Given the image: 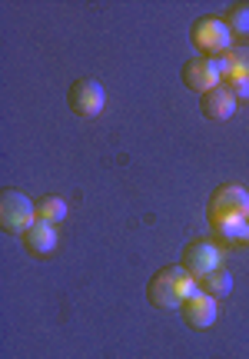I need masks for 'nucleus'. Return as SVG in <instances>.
Returning a JSON list of instances; mask_svg holds the SVG:
<instances>
[{
	"instance_id": "obj_1",
	"label": "nucleus",
	"mask_w": 249,
	"mask_h": 359,
	"mask_svg": "<svg viewBox=\"0 0 249 359\" xmlns=\"http://www.w3.org/2000/svg\"><path fill=\"white\" fill-rule=\"evenodd\" d=\"M199 286L183 266H163L146 283V299L157 309H180L186 296H193Z\"/></svg>"
},
{
	"instance_id": "obj_2",
	"label": "nucleus",
	"mask_w": 249,
	"mask_h": 359,
	"mask_svg": "<svg viewBox=\"0 0 249 359\" xmlns=\"http://www.w3.org/2000/svg\"><path fill=\"white\" fill-rule=\"evenodd\" d=\"M206 219L213 230H223L229 223H246L249 219V193L236 183H223L210 193L206 203Z\"/></svg>"
},
{
	"instance_id": "obj_3",
	"label": "nucleus",
	"mask_w": 249,
	"mask_h": 359,
	"mask_svg": "<svg viewBox=\"0 0 249 359\" xmlns=\"http://www.w3.org/2000/svg\"><path fill=\"white\" fill-rule=\"evenodd\" d=\"M190 43H193L206 60H213V57H220V53L233 50V34H229V27H226L223 17H199V20H193V27H190Z\"/></svg>"
},
{
	"instance_id": "obj_4",
	"label": "nucleus",
	"mask_w": 249,
	"mask_h": 359,
	"mask_svg": "<svg viewBox=\"0 0 249 359\" xmlns=\"http://www.w3.org/2000/svg\"><path fill=\"white\" fill-rule=\"evenodd\" d=\"M34 219H37V203H30L27 193L0 190V226H3V233L24 236Z\"/></svg>"
},
{
	"instance_id": "obj_5",
	"label": "nucleus",
	"mask_w": 249,
	"mask_h": 359,
	"mask_svg": "<svg viewBox=\"0 0 249 359\" xmlns=\"http://www.w3.org/2000/svg\"><path fill=\"white\" fill-rule=\"evenodd\" d=\"M66 103H70V110L83 120H93V116L104 114V103H106V93L104 87L90 77H77L66 90Z\"/></svg>"
},
{
	"instance_id": "obj_6",
	"label": "nucleus",
	"mask_w": 249,
	"mask_h": 359,
	"mask_svg": "<svg viewBox=\"0 0 249 359\" xmlns=\"http://www.w3.org/2000/svg\"><path fill=\"white\" fill-rule=\"evenodd\" d=\"M220 259H223V250L213 243V240H190L183 246V263L180 266L193 276V280H203L206 273L220 269Z\"/></svg>"
},
{
	"instance_id": "obj_7",
	"label": "nucleus",
	"mask_w": 249,
	"mask_h": 359,
	"mask_svg": "<svg viewBox=\"0 0 249 359\" xmlns=\"http://www.w3.org/2000/svg\"><path fill=\"white\" fill-rule=\"evenodd\" d=\"M216 313H220V306H216V299L206 293H193L183 299V306H180V316H183V323L190 326V330H206V326H213L216 323Z\"/></svg>"
},
{
	"instance_id": "obj_8",
	"label": "nucleus",
	"mask_w": 249,
	"mask_h": 359,
	"mask_svg": "<svg viewBox=\"0 0 249 359\" xmlns=\"http://www.w3.org/2000/svg\"><path fill=\"white\" fill-rule=\"evenodd\" d=\"M183 83L190 90H197V93H210V90L223 87V77L216 74L213 60H206V57H193V60H186L183 64Z\"/></svg>"
},
{
	"instance_id": "obj_9",
	"label": "nucleus",
	"mask_w": 249,
	"mask_h": 359,
	"mask_svg": "<svg viewBox=\"0 0 249 359\" xmlns=\"http://www.w3.org/2000/svg\"><path fill=\"white\" fill-rule=\"evenodd\" d=\"M199 110H203L206 120H229V116L236 114V97L226 87H216L199 97Z\"/></svg>"
},
{
	"instance_id": "obj_10",
	"label": "nucleus",
	"mask_w": 249,
	"mask_h": 359,
	"mask_svg": "<svg viewBox=\"0 0 249 359\" xmlns=\"http://www.w3.org/2000/svg\"><path fill=\"white\" fill-rule=\"evenodd\" d=\"M24 246L34 257H50L53 246H57V226L43 223V219H34L30 230L24 233Z\"/></svg>"
},
{
	"instance_id": "obj_11",
	"label": "nucleus",
	"mask_w": 249,
	"mask_h": 359,
	"mask_svg": "<svg viewBox=\"0 0 249 359\" xmlns=\"http://www.w3.org/2000/svg\"><path fill=\"white\" fill-rule=\"evenodd\" d=\"M213 67L223 80L229 77H246L249 80V47H233V50L213 57Z\"/></svg>"
},
{
	"instance_id": "obj_12",
	"label": "nucleus",
	"mask_w": 249,
	"mask_h": 359,
	"mask_svg": "<svg viewBox=\"0 0 249 359\" xmlns=\"http://www.w3.org/2000/svg\"><path fill=\"white\" fill-rule=\"evenodd\" d=\"M197 286H199V293H206V296H213L216 303L223 299V296H229L233 293V273L229 269H213V273H206L203 280H197Z\"/></svg>"
},
{
	"instance_id": "obj_13",
	"label": "nucleus",
	"mask_w": 249,
	"mask_h": 359,
	"mask_svg": "<svg viewBox=\"0 0 249 359\" xmlns=\"http://www.w3.org/2000/svg\"><path fill=\"white\" fill-rule=\"evenodd\" d=\"M66 217V200L64 196H40L37 200V219H43V223H50V226H57V223H64Z\"/></svg>"
},
{
	"instance_id": "obj_14",
	"label": "nucleus",
	"mask_w": 249,
	"mask_h": 359,
	"mask_svg": "<svg viewBox=\"0 0 249 359\" xmlns=\"http://www.w3.org/2000/svg\"><path fill=\"white\" fill-rule=\"evenodd\" d=\"M226 27H229V34L233 37H249V7H229V13L223 17Z\"/></svg>"
},
{
	"instance_id": "obj_15",
	"label": "nucleus",
	"mask_w": 249,
	"mask_h": 359,
	"mask_svg": "<svg viewBox=\"0 0 249 359\" xmlns=\"http://www.w3.org/2000/svg\"><path fill=\"white\" fill-rule=\"evenodd\" d=\"M216 236L226 243H249V219L246 223H229L223 230H216Z\"/></svg>"
},
{
	"instance_id": "obj_16",
	"label": "nucleus",
	"mask_w": 249,
	"mask_h": 359,
	"mask_svg": "<svg viewBox=\"0 0 249 359\" xmlns=\"http://www.w3.org/2000/svg\"><path fill=\"white\" fill-rule=\"evenodd\" d=\"M223 87L236 97V100H249V80L246 77H229V80H223Z\"/></svg>"
}]
</instances>
